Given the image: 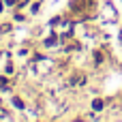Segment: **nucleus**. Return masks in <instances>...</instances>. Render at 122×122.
I'll return each mask as SVG.
<instances>
[{
  "mask_svg": "<svg viewBox=\"0 0 122 122\" xmlns=\"http://www.w3.org/2000/svg\"><path fill=\"white\" fill-rule=\"evenodd\" d=\"M6 86H9V81H6L4 77H0V88H6Z\"/></svg>",
  "mask_w": 122,
  "mask_h": 122,
  "instance_id": "3",
  "label": "nucleus"
},
{
  "mask_svg": "<svg viewBox=\"0 0 122 122\" xmlns=\"http://www.w3.org/2000/svg\"><path fill=\"white\" fill-rule=\"evenodd\" d=\"M120 41H122V30H120Z\"/></svg>",
  "mask_w": 122,
  "mask_h": 122,
  "instance_id": "4",
  "label": "nucleus"
},
{
  "mask_svg": "<svg viewBox=\"0 0 122 122\" xmlns=\"http://www.w3.org/2000/svg\"><path fill=\"white\" fill-rule=\"evenodd\" d=\"M54 43H56V34H51V36L45 41V45H54Z\"/></svg>",
  "mask_w": 122,
  "mask_h": 122,
  "instance_id": "2",
  "label": "nucleus"
},
{
  "mask_svg": "<svg viewBox=\"0 0 122 122\" xmlns=\"http://www.w3.org/2000/svg\"><path fill=\"white\" fill-rule=\"evenodd\" d=\"M0 11H2V2H0Z\"/></svg>",
  "mask_w": 122,
  "mask_h": 122,
  "instance_id": "5",
  "label": "nucleus"
},
{
  "mask_svg": "<svg viewBox=\"0 0 122 122\" xmlns=\"http://www.w3.org/2000/svg\"><path fill=\"white\" fill-rule=\"evenodd\" d=\"M92 109H94V112L103 109V101H101V99H94V101H92Z\"/></svg>",
  "mask_w": 122,
  "mask_h": 122,
  "instance_id": "1",
  "label": "nucleus"
}]
</instances>
